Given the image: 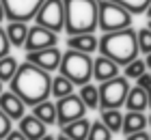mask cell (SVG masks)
Instances as JSON below:
<instances>
[{
    "mask_svg": "<svg viewBox=\"0 0 151 140\" xmlns=\"http://www.w3.org/2000/svg\"><path fill=\"white\" fill-rule=\"evenodd\" d=\"M9 88L22 97L26 106L32 108L41 101L50 99V95H52V75H50V71H45V69L24 60L17 69L15 78L9 82Z\"/></svg>",
    "mask_w": 151,
    "mask_h": 140,
    "instance_id": "1",
    "label": "cell"
},
{
    "mask_svg": "<svg viewBox=\"0 0 151 140\" xmlns=\"http://www.w3.org/2000/svg\"><path fill=\"white\" fill-rule=\"evenodd\" d=\"M99 54L112 58L116 65L125 67L127 62L138 58V30H134L132 26L123 28V30L114 32H104L99 37Z\"/></svg>",
    "mask_w": 151,
    "mask_h": 140,
    "instance_id": "2",
    "label": "cell"
},
{
    "mask_svg": "<svg viewBox=\"0 0 151 140\" xmlns=\"http://www.w3.org/2000/svg\"><path fill=\"white\" fill-rule=\"evenodd\" d=\"M65 2V32L84 34L99 28V0H63Z\"/></svg>",
    "mask_w": 151,
    "mask_h": 140,
    "instance_id": "3",
    "label": "cell"
},
{
    "mask_svg": "<svg viewBox=\"0 0 151 140\" xmlns=\"http://www.w3.org/2000/svg\"><path fill=\"white\" fill-rule=\"evenodd\" d=\"M58 71L63 73L65 78H69L76 86L88 84L93 80V58H91V54L67 50L63 54V58H60Z\"/></svg>",
    "mask_w": 151,
    "mask_h": 140,
    "instance_id": "4",
    "label": "cell"
},
{
    "mask_svg": "<svg viewBox=\"0 0 151 140\" xmlns=\"http://www.w3.org/2000/svg\"><path fill=\"white\" fill-rule=\"evenodd\" d=\"M129 88L132 86L125 75L99 82V110H119L121 106H125Z\"/></svg>",
    "mask_w": 151,
    "mask_h": 140,
    "instance_id": "5",
    "label": "cell"
},
{
    "mask_svg": "<svg viewBox=\"0 0 151 140\" xmlns=\"http://www.w3.org/2000/svg\"><path fill=\"white\" fill-rule=\"evenodd\" d=\"M134 22V15L125 6L110 2V0H99V30L101 32H114L129 28Z\"/></svg>",
    "mask_w": 151,
    "mask_h": 140,
    "instance_id": "6",
    "label": "cell"
},
{
    "mask_svg": "<svg viewBox=\"0 0 151 140\" xmlns=\"http://www.w3.org/2000/svg\"><path fill=\"white\" fill-rule=\"evenodd\" d=\"M35 22L47 28V30L63 32L65 30V2L63 0H45L41 4V9L37 11Z\"/></svg>",
    "mask_w": 151,
    "mask_h": 140,
    "instance_id": "7",
    "label": "cell"
},
{
    "mask_svg": "<svg viewBox=\"0 0 151 140\" xmlns=\"http://www.w3.org/2000/svg\"><path fill=\"white\" fill-rule=\"evenodd\" d=\"M45 0H2L4 15L9 22H26L35 19L37 11L41 9Z\"/></svg>",
    "mask_w": 151,
    "mask_h": 140,
    "instance_id": "8",
    "label": "cell"
},
{
    "mask_svg": "<svg viewBox=\"0 0 151 140\" xmlns=\"http://www.w3.org/2000/svg\"><path fill=\"white\" fill-rule=\"evenodd\" d=\"M86 103L82 101L80 95H67V97H60V99H56V114H58V123L56 125H67L71 121H78V118H82L86 114Z\"/></svg>",
    "mask_w": 151,
    "mask_h": 140,
    "instance_id": "9",
    "label": "cell"
},
{
    "mask_svg": "<svg viewBox=\"0 0 151 140\" xmlns=\"http://www.w3.org/2000/svg\"><path fill=\"white\" fill-rule=\"evenodd\" d=\"M56 45H58V32L47 30V28L35 24V26H30V30H28V37H26L24 50H26V52H37V50L56 47Z\"/></svg>",
    "mask_w": 151,
    "mask_h": 140,
    "instance_id": "10",
    "label": "cell"
},
{
    "mask_svg": "<svg viewBox=\"0 0 151 140\" xmlns=\"http://www.w3.org/2000/svg\"><path fill=\"white\" fill-rule=\"evenodd\" d=\"M60 58H63V52L56 47H45V50H37V52H26V60L37 65L45 71H56L60 67Z\"/></svg>",
    "mask_w": 151,
    "mask_h": 140,
    "instance_id": "11",
    "label": "cell"
},
{
    "mask_svg": "<svg viewBox=\"0 0 151 140\" xmlns=\"http://www.w3.org/2000/svg\"><path fill=\"white\" fill-rule=\"evenodd\" d=\"M0 110H2L11 121H19V118L26 114V103L17 93H13L9 88V90H4V93L0 95Z\"/></svg>",
    "mask_w": 151,
    "mask_h": 140,
    "instance_id": "12",
    "label": "cell"
},
{
    "mask_svg": "<svg viewBox=\"0 0 151 140\" xmlns=\"http://www.w3.org/2000/svg\"><path fill=\"white\" fill-rule=\"evenodd\" d=\"M121 71V65H116L112 58H108V56L99 54L97 58H93V78L97 82H106V80H112L116 78Z\"/></svg>",
    "mask_w": 151,
    "mask_h": 140,
    "instance_id": "13",
    "label": "cell"
},
{
    "mask_svg": "<svg viewBox=\"0 0 151 140\" xmlns=\"http://www.w3.org/2000/svg\"><path fill=\"white\" fill-rule=\"evenodd\" d=\"M67 47H69V50H76V52L93 54L95 50H99V37L95 32L71 34V37H67Z\"/></svg>",
    "mask_w": 151,
    "mask_h": 140,
    "instance_id": "14",
    "label": "cell"
},
{
    "mask_svg": "<svg viewBox=\"0 0 151 140\" xmlns=\"http://www.w3.org/2000/svg\"><path fill=\"white\" fill-rule=\"evenodd\" d=\"M19 131L28 140H41L47 134V125L43 121H39L35 114H24L19 118Z\"/></svg>",
    "mask_w": 151,
    "mask_h": 140,
    "instance_id": "15",
    "label": "cell"
},
{
    "mask_svg": "<svg viewBox=\"0 0 151 140\" xmlns=\"http://www.w3.org/2000/svg\"><path fill=\"white\" fill-rule=\"evenodd\" d=\"M149 127V121L145 116V112H134L127 110V114H123V134H136V131H145Z\"/></svg>",
    "mask_w": 151,
    "mask_h": 140,
    "instance_id": "16",
    "label": "cell"
},
{
    "mask_svg": "<svg viewBox=\"0 0 151 140\" xmlns=\"http://www.w3.org/2000/svg\"><path fill=\"white\" fill-rule=\"evenodd\" d=\"M91 123L93 121H88V118H78V121H71V123H67L60 127V131H63L65 136H69L71 140H86L88 138V131H91Z\"/></svg>",
    "mask_w": 151,
    "mask_h": 140,
    "instance_id": "17",
    "label": "cell"
},
{
    "mask_svg": "<svg viewBox=\"0 0 151 140\" xmlns=\"http://www.w3.org/2000/svg\"><path fill=\"white\" fill-rule=\"evenodd\" d=\"M125 108L127 110H134V112H145L149 108V97H147V90L140 88V86H132L127 93V99H125Z\"/></svg>",
    "mask_w": 151,
    "mask_h": 140,
    "instance_id": "18",
    "label": "cell"
},
{
    "mask_svg": "<svg viewBox=\"0 0 151 140\" xmlns=\"http://www.w3.org/2000/svg\"><path fill=\"white\" fill-rule=\"evenodd\" d=\"M4 30H6L9 43H11L13 47H24L30 28H28V24H26V22H9V26H6Z\"/></svg>",
    "mask_w": 151,
    "mask_h": 140,
    "instance_id": "19",
    "label": "cell"
},
{
    "mask_svg": "<svg viewBox=\"0 0 151 140\" xmlns=\"http://www.w3.org/2000/svg\"><path fill=\"white\" fill-rule=\"evenodd\" d=\"M32 114H35L39 121H43L45 125H56L58 123V114H56V101H41L37 106H32Z\"/></svg>",
    "mask_w": 151,
    "mask_h": 140,
    "instance_id": "20",
    "label": "cell"
},
{
    "mask_svg": "<svg viewBox=\"0 0 151 140\" xmlns=\"http://www.w3.org/2000/svg\"><path fill=\"white\" fill-rule=\"evenodd\" d=\"M99 121L104 123L106 127L112 131V134H119V131H123V114H121L119 110H101Z\"/></svg>",
    "mask_w": 151,
    "mask_h": 140,
    "instance_id": "21",
    "label": "cell"
},
{
    "mask_svg": "<svg viewBox=\"0 0 151 140\" xmlns=\"http://www.w3.org/2000/svg\"><path fill=\"white\" fill-rule=\"evenodd\" d=\"M73 88H76V84H73L69 78H65L63 73H58L56 78H52V97H56V99L71 95Z\"/></svg>",
    "mask_w": 151,
    "mask_h": 140,
    "instance_id": "22",
    "label": "cell"
},
{
    "mask_svg": "<svg viewBox=\"0 0 151 140\" xmlns=\"http://www.w3.org/2000/svg\"><path fill=\"white\" fill-rule=\"evenodd\" d=\"M82 97V101L86 103V108L88 110H95V108H99V86H95V84H82L80 86V93Z\"/></svg>",
    "mask_w": 151,
    "mask_h": 140,
    "instance_id": "23",
    "label": "cell"
},
{
    "mask_svg": "<svg viewBox=\"0 0 151 140\" xmlns=\"http://www.w3.org/2000/svg\"><path fill=\"white\" fill-rule=\"evenodd\" d=\"M17 69H19V62L15 60V56L6 54L4 58H0V80L2 82H11L13 78H15Z\"/></svg>",
    "mask_w": 151,
    "mask_h": 140,
    "instance_id": "24",
    "label": "cell"
},
{
    "mask_svg": "<svg viewBox=\"0 0 151 140\" xmlns=\"http://www.w3.org/2000/svg\"><path fill=\"white\" fill-rule=\"evenodd\" d=\"M147 73V62L145 58H134L132 62H127L125 67H123V75H125L127 80H138L140 75Z\"/></svg>",
    "mask_w": 151,
    "mask_h": 140,
    "instance_id": "25",
    "label": "cell"
},
{
    "mask_svg": "<svg viewBox=\"0 0 151 140\" xmlns=\"http://www.w3.org/2000/svg\"><path fill=\"white\" fill-rule=\"evenodd\" d=\"M110 2L125 6L132 15H142V13H147V6L151 4V0H110Z\"/></svg>",
    "mask_w": 151,
    "mask_h": 140,
    "instance_id": "26",
    "label": "cell"
},
{
    "mask_svg": "<svg viewBox=\"0 0 151 140\" xmlns=\"http://www.w3.org/2000/svg\"><path fill=\"white\" fill-rule=\"evenodd\" d=\"M112 136L114 134L97 118V121L91 123V131H88V138L86 140H112Z\"/></svg>",
    "mask_w": 151,
    "mask_h": 140,
    "instance_id": "27",
    "label": "cell"
},
{
    "mask_svg": "<svg viewBox=\"0 0 151 140\" xmlns=\"http://www.w3.org/2000/svg\"><path fill=\"white\" fill-rule=\"evenodd\" d=\"M138 50L145 56L151 52V28H147V26L138 30Z\"/></svg>",
    "mask_w": 151,
    "mask_h": 140,
    "instance_id": "28",
    "label": "cell"
},
{
    "mask_svg": "<svg viewBox=\"0 0 151 140\" xmlns=\"http://www.w3.org/2000/svg\"><path fill=\"white\" fill-rule=\"evenodd\" d=\"M11 129H13V121L4 114L2 110H0V140H4V138H6V134H9Z\"/></svg>",
    "mask_w": 151,
    "mask_h": 140,
    "instance_id": "29",
    "label": "cell"
},
{
    "mask_svg": "<svg viewBox=\"0 0 151 140\" xmlns=\"http://www.w3.org/2000/svg\"><path fill=\"white\" fill-rule=\"evenodd\" d=\"M11 50V43H9V37H6V30L0 28V58H4Z\"/></svg>",
    "mask_w": 151,
    "mask_h": 140,
    "instance_id": "30",
    "label": "cell"
},
{
    "mask_svg": "<svg viewBox=\"0 0 151 140\" xmlns=\"http://www.w3.org/2000/svg\"><path fill=\"white\" fill-rule=\"evenodd\" d=\"M136 86H140V88L149 90V88H151V73H145V75H140V78L136 80Z\"/></svg>",
    "mask_w": 151,
    "mask_h": 140,
    "instance_id": "31",
    "label": "cell"
},
{
    "mask_svg": "<svg viewBox=\"0 0 151 140\" xmlns=\"http://www.w3.org/2000/svg\"><path fill=\"white\" fill-rule=\"evenodd\" d=\"M125 140H151V134H147V131H136V134L125 136Z\"/></svg>",
    "mask_w": 151,
    "mask_h": 140,
    "instance_id": "32",
    "label": "cell"
},
{
    "mask_svg": "<svg viewBox=\"0 0 151 140\" xmlns=\"http://www.w3.org/2000/svg\"><path fill=\"white\" fill-rule=\"evenodd\" d=\"M4 140H28V138H26L19 129H11L9 134H6V138H4Z\"/></svg>",
    "mask_w": 151,
    "mask_h": 140,
    "instance_id": "33",
    "label": "cell"
},
{
    "mask_svg": "<svg viewBox=\"0 0 151 140\" xmlns=\"http://www.w3.org/2000/svg\"><path fill=\"white\" fill-rule=\"evenodd\" d=\"M2 19H6V15H4V6H2V0H0V22Z\"/></svg>",
    "mask_w": 151,
    "mask_h": 140,
    "instance_id": "34",
    "label": "cell"
},
{
    "mask_svg": "<svg viewBox=\"0 0 151 140\" xmlns=\"http://www.w3.org/2000/svg\"><path fill=\"white\" fill-rule=\"evenodd\" d=\"M145 62H147V69H151V52L145 56Z\"/></svg>",
    "mask_w": 151,
    "mask_h": 140,
    "instance_id": "35",
    "label": "cell"
},
{
    "mask_svg": "<svg viewBox=\"0 0 151 140\" xmlns=\"http://www.w3.org/2000/svg\"><path fill=\"white\" fill-rule=\"evenodd\" d=\"M56 140H71V138H69V136H65V134H63V131H60V134L56 136Z\"/></svg>",
    "mask_w": 151,
    "mask_h": 140,
    "instance_id": "36",
    "label": "cell"
},
{
    "mask_svg": "<svg viewBox=\"0 0 151 140\" xmlns=\"http://www.w3.org/2000/svg\"><path fill=\"white\" fill-rule=\"evenodd\" d=\"M41 140H56V136H50V134H45V136L41 138Z\"/></svg>",
    "mask_w": 151,
    "mask_h": 140,
    "instance_id": "37",
    "label": "cell"
},
{
    "mask_svg": "<svg viewBox=\"0 0 151 140\" xmlns=\"http://www.w3.org/2000/svg\"><path fill=\"white\" fill-rule=\"evenodd\" d=\"M2 93H4V82L0 80V95H2Z\"/></svg>",
    "mask_w": 151,
    "mask_h": 140,
    "instance_id": "38",
    "label": "cell"
},
{
    "mask_svg": "<svg viewBox=\"0 0 151 140\" xmlns=\"http://www.w3.org/2000/svg\"><path fill=\"white\" fill-rule=\"evenodd\" d=\"M147 97H149V108H151V88L147 90Z\"/></svg>",
    "mask_w": 151,
    "mask_h": 140,
    "instance_id": "39",
    "label": "cell"
},
{
    "mask_svg": "<svg viewBox=\"0 0 151 140\" xmlns=\"http://www.w3.org/2000/svg\"><path fill=\"white\" fill-rule=\"evenodd\" d=\"M147 17H151V4L147 6Z\"/></svg>",
    "mask_w": 151,
    "mask_h": 140,
    "instance_id": "40",
    "label": "cell"
},
{
    "mask_svg": "<svg viewBox=\"0 0 151 140\" xmlns=\"http://www.w3.org/2000/svg\"><path fill=\"white\" fill-rule=\"evenodd\" d=\"M147 121H149V127H151V112H149V116H147Z\"/></svg>",
    "mask_w": 151,
    "mask_h": 140,
    "instance_id": "41",
    "label": "cell"
},
{
    "mask_svg": "<svg viewBox=\"0 0 151 140\" xmlns=\"http://www.w3.org/2000/svg\"><path fill=\"white\" fill-rule=\"evenodd\" d=\"M147 28H151V17H149V24H147Z\"/></svg>",
    "mask_w": 151,
    "mask_h": 140,
    "instance_id": "42",
    "label": "cell"
}]
</instances>
